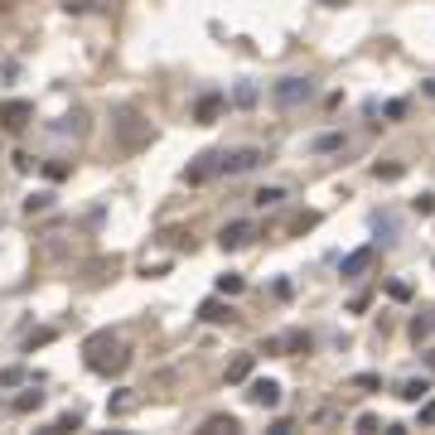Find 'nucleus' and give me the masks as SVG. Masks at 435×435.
I'll use <instances>...</instances> for the list:
<instances>
[{
  "mask_svg": "<svg viewBox=\"0 0 435 435\" xmlns=\"http://www.w3.org/2000/svg\"><path fill=\"white\" fill-rule=\"evenodd\" d=\"M271 97H276V107H300V102L315 97V82L310 78H281L271 87Z\"/></svg>",
  "mask_w": 435,
  "mask_h": 435,
  "instance_id": "obj_1",
  "label": "nucleus"
},
{
  "mask_svg": "<svg viewBox=\"0 0 435 435\" xmlns=\"http://www.w3.org/2000/svg\"><path fill=\"white\" fill-rule=\"evenodd\" d=\"M261 160H266V155H261L256 145H247V150H232V155H218V174H227V179H232V174H247V169H256Z\"/></svg>",
  "mask_w": 435,
  "mask_h": 435,
  "instance_id": "obj_2",
  "label": "nucleus"
},
{
  "mask_svg": "<svg viewBox=\"0 0 435 435\" xmlns=\"http://www.w3.org/2000/svg\"><path fill=\"white\" fill-rule=\"evenodd\" d=\"M247 402H252V407H261V411L281 407V382H271V378H256L252 387H247Z\"/></svg>",
  "mask_w": 435,
  "mask_h": 435,
  "instance_id": "obj_3",
  "label": "nucleus"
},
{
  "mask_svg": "<svg viewBox=\"0 0 435 435\" xmlns=\"http://www.w3.org/2000/svg\"><path fill=\"white\" fill-rule=\"evenodd\" d=\"M252 232H256L252 222H227V227L218 232V247H222V252H237V247L252 242Z\"/></svg>",
  "mask_w": 435,
  "mask_h": 435,
  "instance_id": "obj_4",
  "label": "nucleus"
},
{
  "mask_svg": "<svg viewBox=\"0 0 435 435\" xmlns=\"http://www.w3.org/2000/svg\"><path fill=\"white\" fill-rule=\"evenodd\" d=\"M121 140H126L131 150H136V145H150V126H140V116L126 111V116H121Z\"/></svg>",
  "mask_w": 435,
  "mask_h": 435,
  "instance_id": "obj_5",
  "label": "nucleus"
},
{
  "mask_svg": "<svg viewBox=\"0 0 435 435\" xmlns=\"http://www.w3.org/2000/svg\"><path fill=\"white\" fill-rule=\"evenodd\" d=\"M368 266H373V247H358V252H349V256H344V266H339V271L354 281V276H363Z\"/></svg>",
  "mask_w": 435,
  "mask_h": 435,
  "instance_id": "obj_6",
  "label": "nucleus"
},
{
  "mask_svg": "<svg viewBox=\"0 0 435 435\" xmlns=\"http://www.w3.org/2000/svg\"><path fill=\"white\" fill-rule=\"evenodd\" d=\"M426 392H431V382H426V378H407L402 387H397V397H402V402H421Z\"/></svg>",
  "mask_w": 435,
  "mask_h": 435,
  "instance_id": "obj_7",
  "label": "nucleus"
},
{
  "mask_svg": "<svg viewBox=\"0 0 435 435\" xmlns=\"http://www.w3.org/2000/svg\"><path fill=\"white\" fill-rule=\"evenodd\" d=\"M25 116H34L29 102H5V107H0V121H5V126H20Z\"/></svg>",
  "mask_w": 435,
  "mask_h": 435,
  "instance_id": "obj_8",
  "label": "nucleus"
},
{
  "mask_svg": "<svg viewBox=\"0 0 435 435\" xmlns=\"http://www.w3.org/2000/svg\"><path fill=\"white\" fill-rule=\"evenodd\" d=\"M218 111H222V97H218V92H208V97H198V107H193V116H198V121L208 126V121H213Z\"/></svg>",
  "mask_w": 435,
  "mask_h": 435,
  "instance_id": "obj_9",
  "label": "nucleus"
},
{
  "mask_svg": "<svg viewBox=\"0 0 435 435\" xmlns=\"http://www.w3.org/2000/svg\"><path fill=\"white\" fill-rule=\"evenodd\" d=\"M252 203H256V208H281V203H286V189H276V184H271V189H256V193H252Z\"/></svg>",
  "mask_w": 435,
  "mask_h": 435,
  "instance_id": "obj_10",
  "label": "nucleus"
},
{
  "mask_svg": "<svg viewBox=\"0 0 435 435\" xmlns=\"http://www.w3.org/2000/svg\"><path fill=\"white\" fill-rule=\"evenodd\" d=\"M232 431H237V421H232V416H208L198 435H232Z\"/></svg>",
  "mask_w": 435,
  "mask_h": 435,
  "instance_id": "obj_11",
  "label": "nucleus"
},
{
  "mask_svg": "<svg viewBox=\"0 0 435 435\" xmlns=\"http://www.w3.org/2000/svg\"><path fill=\"white\" fill-rule=\"evenodd\" d=\"M247 378H252V354H242V358L227 363V382H247Z\"/></svg>",
  "mask_w": 435,
  "mask_h": 435,
  "instance_id": "obj_12",
  "label": "nucleus"
},
{
  "mask_svg": "<svg viewBox=\"0 0 435 435\" xmlns=\"http://www.w3.org/2000/svg\"><path fill=\"white\" fill-rule=\"evenodd\" d=\"M203 320H213V324H222V320H232V310L222 305V300H203V310H198Z\"/></svg>",
  "mask_w": 435,
  "mask_h": 435,
  "instance_id": "obj_13",
  "label": "nucleus"
},
{
  "mask_svg": "<svg viewBox=\"0 0 435 435\" xmlns=\"http://www.w3.org/2000/svg\"><path fill=\"white\" fill-rule=\"evenodd\" d=\"M315 150H320V155H334V150H344V136H339V131H324V136H315Z\"/></svg>",
  "mask_w": 435,
  "mask_h": 435,
  "instance_id": "obj_14",
  "label": "nucleus"
},
{
  "mask_svg": "<svg viewBox=\"0 0 435 435\" xmlns=\"http://www.w3.org/2000/svg\"><path fill=\"white\" fill-rule=\"evenodd\" d=\"M218 295H242V276H218Z\"/></svg>",
  "mask_w": 435,
  "mask_h": 435,
  "instance_id": "obj_15",
  "label": "nucleus"
},
{
  "mask_svg": "<svg viewBox=\"0 0 435 435\" xmlns=\"http://www.w3.org/2000/svg\"><path fill=\"white\" fill-rule=\"evenodd\" d=\"M34 407H44V392H34V387H29L25 397L15 402V411H34Z\"/></svg>",
  "mask_w": 435,
  "mask_h": 435,
  "instance_id": "obj_16",
  "label": "nucleus"
},
{
  "mask_svg": "<svg viewBox=\"0 0 435 435\" xmlns=\"http://www.w3.org/2000/svg\"><path fill=\"white\" fill-rule=\"evenodd\" d=\"M49 203H54V193H34V198H29V203H25V213L34 218V213H44Z\"/></svg>",
  "mask_w": 435,
  "mask_h": 435,
  "instance_id": "obj_17",
  "label": "nucleus"
},
{
  "mask_svg": "<svg viewBox=\"0 0 435 435\" xmlns=\"http://www.w3.org/2000/svg\"><path fill=\"white\" fill-rule=\"evenodd\" d=\"M232 102H237V107H252V102H256V87H252V82H242V87L232 92Z\"/></svg>",
  "mask_w": 435,
  "mask_h": 435,
  "instance_id": "obj_18",
  "label": "nucleus"
},
{
  "mask_svg": "<svg viewBox=\"0 0 435 435\" xmlns=\"http://www.w3.org/2000/svg\"><path fill=\"white\" fill-rule=\"evenodd\" d=\"M25 382V368H0V387H20Z\"/></svg>",
  "mask_w": 435,
  "mask_h": 435,
  "instance_id": "obj_19",
  "label": "nucleus"
},
{
  "mask_svg": "<svg viewBox=\"0 0 435 435\" xmlns=\"http://www.w3.org/2000/svg\"><path fill=\"white\" fill-rule=\"evenodd\" d=\"M373 174H378V179H402V164H378Z\"/></svg>",
  "mask_w": 435,
  "mask_h": 435,
  "instance_id": "obj_20",
  "label": "nucleus"
},
{
  "mask_svg": "<svg viewBox=\"0 0 435 435\" xmlns=\"http://www.w3.org/2000/svg\"><path fill=\"white\" fill-rule=\"evenodd\" d=\"M421 426H435V402H426V407H421Z\"/></svg>",
  "mask_w": 435,
  "mask_h": 435,
  "instance_id": "obj_21",
  "label": "nucleus"
},
{
  "mask_svg": "<svg viewBox=\"0 0 435 435\" xmlns=\"http://www.w3.org/2000/svg\"><path fill=\"white\" fill-rule=\"evenodd\" d=\"M315 5H329V10H339V5H349V0H315Z\"/></svg>",
  "mask_w": 435,
  "mask_h": 435,
  "instance_id": "obj_22",
  "label": "nucleus"
},
{
  "mask_svg": "<svg viewBox=\"0 0 435 435\" xmlns=\"http://www.w3.org/2000/svg\"><path fill=\"white\" fill-rule=\"evenodd\" d=\"M426 97H431V102H435V78H431V82H426Z\"/></svg>",
  "mask_w": 435,
  "mask_h": 435,
  "instance_id": "obj_23",
  "label": "nucleus"
}]
</instances>
